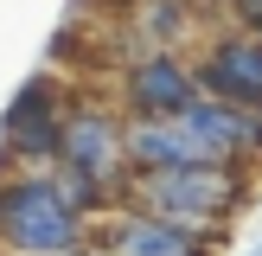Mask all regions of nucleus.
<instances>
[{
    "label": "nucleus",
    "instance_id": "obj_4",
    "mask_svg": "<svg viewBox=\"0 0 262 256\" xmlns=\"http://www.w3.org/2000/svg\"><path fill=\"white\" fill-rule=\"evenodd\" d=\"M90 243H102L109 256H217L224 237H205V230L179 224V218H160L147 205L122 199L90 224Z\"/></svg>",
    "mask_w": 262,
    "mask_h": 256
},
{
    "label": "nucleus",
    "instance_id": "obj_2",
    "mask_svg": "<svg viewBox=\"0 0 262 256\" xmlns=\"http://www.w3.org/2000/svg\"><path fill=\"white\" fill-rule=\"evenodd\" d=\"M90 243V218L58 192L51 166L0 173V250L13 256H71Z\"/></svg>",
    "mask_w": 262,
    "mask_h": 256
},
{
    "label": "nucleus",
    "instance_id": "obj_1",
    "mask_svg": "<svg viewBox=\"0 0 262 256\" xmlns=\"http://www.w3.org/2000/svg\"><path fill=\"white\" fill-rule=\"evenodd\" d=\"M128 199L160 211V218H179V224L205 230V237H230V218L250 199V173H243V160L147 166V173H128Z\"/></svg>",
    "mask_w": 262,
    "mask_h": 256
},
{
    "label": "nucleus",
    "instance_id": "obj_6",
    "mask_svg": "<svg viewBox=\"0 0 262 256\" xmlns=\"http://www.w3.org/2000/svg\"><path fill=\"white\" fill-rule=\"evenodd\" d=\"M199 96V58L186 51H135L122 64V115H179Z\"/></svg>",
    "mask_w": 262,
    "mask_h": 256
},
{
    "label": "nucleus",
    "instance_id": "obj_10",
    "mask_svg": "<svg viewBox=\"0 0 262 256\" xmlns=\"http://www.w3.org/2000/svg\"><path fill=\"white\" fill-rule=\"evenodd\" d=\"M71 256H109V250H102V243H83V250H71Z\"/></svg>",
    "mask_w": 262,
    "mask_h": 256
},
{
    "label": "nucleus",
    "instance_id": "obj_5",
    "mask_svg": "<svg viewBox=\"0 0 262 256\" xmlns=\"http://www.w3.org/2000/svg\"><path fill=\"white\" fill-rule=\"evenodd\" d=\"M64 109H71V90L58 77H32L19 83V96L7 102V122H0V160L19 166H51L58 160V135H64Z\"/></svg>",
    "mask_w": 262,
    "mask_h": 256
},
{
    "label": "nucleus",
    "instance_id": "obj_3",
    "mask_svg": "<svg viewBox=\"0 0 262 256\" xmlns=\"http://www.w3.org/2000/svg\"><path fill=\"white\" fill-rule=\"evenodd\" d=\"M58 160L90 173L96 186H109L115 199H128V115L115 102H96V96H71L64 109V135H58Z\"/></svg>",
    "mask_w": 262,
    "mask_h": 256
},
{
    "label": "nucleus",
    "instance_id": "obj_11",
    "mask_svg": "<svg viewBox=\"0 0 262 256\" xmlns=\"http://www.w3.org/2000/svg\"><path fill=\"white\" fill-rule=\"evenodd\" d=\"M0 256H13V250H0Z\"/></svg>",
    "mask_w": 262,
    "mask_h": 256
},
{
    "label": "nucleus",
    "instance_id": "obj_7",
    "mask_svg": "<svg viewBox=\"0 0 262 256\" xmlns=\"http://www.w3.org/2000/svg\"><path fill=\"white\" fill-rule=\"evenodd\" d=\"M199 83H205V96L262 109V32H250V26L243 32H217L199 51Z\"/></svg>",
    "mask_w": 262,
    "mask_h": 256
},
{
    "label": "nucleus",
    "instance_id": "obj_8",
    "mask_svg": "<svg viewBox=\"0 0 262 256\" xmlns=\"http://www.w3.org/2000/svg\"><path fill=\"white\" fill-rule=\"evenodd\" d=\"M199 0H135L128 26H135L141 51H186V38L199 32Z\"/></svg>",
    "mask_w": 262,
    "mask_h": 256
},
{
    "label": "nucleus",
    "instance_id": "obj_9",
    "mask_svg": "<svg viewBox=\"0 0 262 256\" xmlns=\"http://www.w3.org/2000/svg\"><path fill=\"white\" fill-rule=\"evenodd\" d=\"M224 7H230L237 26H256V19H262V0H224Z\"/></svg>",
    "mask_w": 262,
    "mask_h": 256
}]
</instances>
